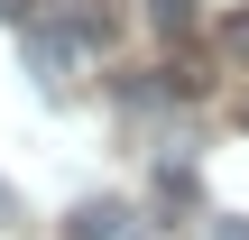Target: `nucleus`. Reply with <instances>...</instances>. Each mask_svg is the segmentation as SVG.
Returning <instances> with one entry per match:
<instances>
[{
  "label": "nucleus",
  "instance_id": "nucleus-1",
  "mask_svg": "<svg viewBox=\"0 0 249 240\" xmlns=\"http://www.w3.org/2000/svg\"><path fill=\"white\" fill-rule=\"evenodd\" d=\"M28 28H37V18H28ZM46 28H65L74 46H111V0H55Z\"/></svg>",
  "mask_w": 249,
  "mask_h": 240
},
{
  "label": "nucleus",
  "instance_id": "nucleus-2",
  "mask_svg": "<svg viewBox=\"0 0 249 240\" xmlns=\"http://www.w3.org/2000/svg\"><path fill=\"white\" fill-rule=\"evenodd\" d=\"M120 231H129V203H111V194H92V203L65 213V240H120Z\"/></svg>",
  "mask_w": 249,
  "mask_h": 240
},
{
  "label": "nucleus",
  "instance_id": "nucleus-3",
  "mask_svg": "<svg viewBox=\"0 0 249 240\" xmlns=\"http://www.w3.org/2000/svg\"><path fill=\"white\" fill-rule=\"evenodd\" d=\"M194 18H203L194 0H148V28L157 37H194Z\"/></svg>",
  "mask_w": 249,
  "mask_h": 240
},
{
  "label": "nucleus",
  "instance_id": "nucleus-4",
  "mask_svg": "<svg viewBox=\"0 0 249 240\" xmlns=\"http://www.w3.org/2000/svg\"><path fill=\"white\" fill-rule=\"evenodd\" d=\"M213 240H249V222H213Z\"/></svg>",
  "mask_w": 249,
  "mask_h": 240
}]
</instances>
